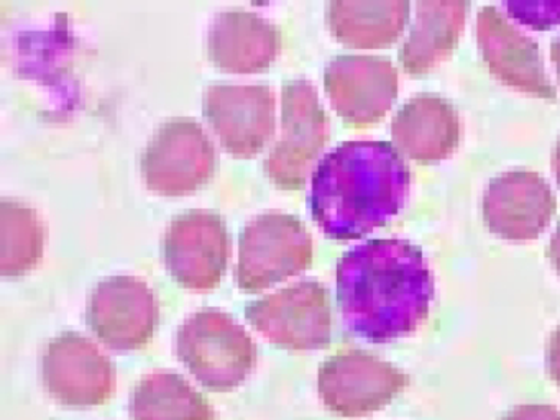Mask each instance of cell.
I'll return each mask as SVG.
<instances>
[{
    "label": "cell",
    "mask_w": 560,
    "mask_h": 420,
    "mask_svg": "<svg viewBox=\"0 0 560 420\" xmlns=\"http://www.w3.org/2000/svg\"><path fill=\"white\" fill-rule=\"evenodd\" d=\"M336 281L347 328L373 343L418 330L434 299L428 259L408 240H369L349 249L337 262Z\"/></svg>",
    "instance_id": "obj_1"
},
{
    "label": "cell",
    "mask_w": 560,
    "mask_h": 420,
    "mask_svg": "<svg viewBox=\"0 0 560 420\" xmlns=\"http://www.w3.org/2000/svg\"><path fill=\"white\" fill-rule=\"evenodd\" d=\"M411 170L388 141H343L317 163L311 179L314 222L334 240H357L398 215Z\"/></svg>",
    "instance_id": "obj_2"
},
{
    "label": "cell",
    "mask_w": 560,
    "mask_h": 420,
    "mask_svg": "<svg viewBox=\"0 0 560 420\" xmlns=\"http://www.w3.org/2000/svg\"><path fill=\"white\" fill-rule=\"evenodd\" d=\"M176 354L212 393L241 386L257 363V347L247 330L231 314L214 307L201 308L179 325Z\"/></svg>",
    "instance_id": "obj_3"
},
{
    "label": "cell",
    "mask_w": 560,
    "mask_h": 420,
    "mask_svg": "<svg viewBox=\"0 0 560 420\" xmlns=\"http://www.w3.org/2000/svg\"><path fill=\"white\" fill-rule=\"evenodd\" d=\"M313 256V236L303 220L275 210L261 213L244 226L238 238V289L255 294L287 281L306 271Z\"/></svg>",
    "instance_id": "obj_4"
},
{
    "label": "cell",
    "mask_w": 560,
    "mask_h": 420,
    "mask_svg": "<svg viewBox=\"0 0 560 420\" xmlns=\"http://www.w3.org/2000/svg\"><path fill=\"white\" fill-rule=\"evenodd\" d=\"M329 140V120L316 88L307 79H288L281 88V133L264 161L277 189L306 186L314 163Z\"/></svg>",
    "instance_id": "obj_5"
},
{
    "label": "cell",
    "mask_w": 560,
    "mask_h": 420,
    "mask_svg": "<svg viewBox=\"0 0 560 420\" xmlns=\"http://www.w3.org/2000/svg\"><path fill=\"white\" fill-rule=\"evenodd\" d=\"M218 167L214 143L195 118L163 121L140 156L147 189L160 196H186L209 183Z\"/></svg>",
    "instance_id": "obj_6"
},
{
    "label": "cell",
    "mask_w": 560,
    "mask_h": 420,
    "mask_svg": "<svg viewBox=\"0 0 560 420\" xmlns=\"http://www.w3.org/2000/svg\"><path fill=\"white\" fill-rule=\"evenodd\" d=\"M245 318L258 334L287 350H323L332 335L329 294L317 281L294 282L250 302Z\"/></svg>",
    "instance_id": "obj_7"
},
{
    "label": "cell",
    "mask_w": 560,
    "mask_h": 420,
    "mask_svg": "<svg viewBox=\"0 0 560 420\" xmlns=\"http://www.w3.org/2000/svg\"><path fill=\"white\" fill-rule=\"evenodd\" d=\"M408 384L405 371L363 350L332 354L317 373V390L324 406L336 416L349 419L382 410Z\"/></svg>",
    "instance_id": "obj_8"
},
{
    "label": "cell",
    "mask_w": 560,
    "mask_h": 420,
    "mask_svg": "<svg viewBox=\"0 0 560 420\" xmlns=\"http://www.w3.org/2000/svg\"><path fill=\"white\" fill-rule=\"evenodd\" d=\"M162 252L166 269L182 288L212 291L225 275L231 256L224 219L205 209L179 213L163 233Z\"/></svg>",
    "instance_id": "obj_9"
},
{
    "label": "cell",
    "mask_w": 560,
    "mask_h": 420,
    "mask_svg": "<svg viewBox=\"0 0 560 420\" xmlns=\"http://www.w3.org/2000/svg\"><path fill=\"white\" fill-rule=\"evenodd\" d=\"M42 381L61 406L88 407L109 402L116 393V368L96 343L78 331H63L42 354Z\"/></svg>",
    "instance_id": "obj_10"
},
{
    "label": "cell",
    "mask_w": 560,
    "mask_h": 420,
    "mask_svg": "<svg viewBox=\"0 0 560 420\" xmlns=\"http://www.w3.org/2000/svg\"><path fill=\"white\" fill-rule=\"evenodd\" d=\"M324 88L343 124L365 128L392 110L398 97V69L383 56L339 55L324 69Z\"/></svg>",
    "instance_id": "obj_11"
},
{
    "label": "cell",
    "mask_w": 560,
    "mask_h": 420,
    "mask_svg": "<svg viewBox=\"0 0 560 420\" xmlns=\"http://www.w3.org/2000/svg\"><path fill=\"white\" fill-rule=\"evenodd\" d=\"M159 305L152 289L136 276L103 279L90 294L86 324L110 350H142L152 341Z\"/></svg>",
    "instance_id": "obj_12"
},
{
    "label": "cell",
    "mask_w": 560,
    "mask_h": 420,
    "mask_svg": "<svg viewBox=\"0 0 560 420\" xmlns=\"http://www.w3.org/2000/svg\"><path fill=\"white\" fill-rule=\"evenodd\" d=\"M275 92L267 84H212L202 112L222 148L235 158H254L275 133Z\"/></svg>",
    "instance_id": "obj_13"
},
{
    "label": "cell",
    "mask_w": 560,
    "mask_h": 420,
    "mask_svg": "<svg viewBox=\"0 0 560 420\" xmlns=\"http://www.w3.org/2000/svg\"><path fill=\"white\" fill-rule=\"evenodd\" d=\"M475 35L485 65L501 84L530 97L546 101L557 97V89L544 68L539 45L511 25L498 7L480 9Z\"/></svg>",
    "instance_id": "obj_14"
},
{
    "label": "cell",
    "mask_w": 560,
    "mask_h": 420,
    "mask_svg": "<svg viewBox=\"0 0 560 420\" xmlns=\"http://www.w3.org/2000/svg\"><path fill=\"white\" fill-rule=\"evenodd\" d=\"M483 222L493 235L510 242L539 238L557 210L547 180L534 171H506L493 177L483 194Z\"/></svg>",
    "instance_id": "obj_15"
},
{
    "label": "cell",
    "mask_w": 560,
    "mask_h": 420,
    "mask_svg": "<svg viewBox=\"0 0 560 420\" xmlns=\"http://www.w3.org/2000/svg\"><path fill=\"white\" fill-rule=\"evenodd\" d=\"M283 45L280 28L254 10L235 9L218 12L209 25L208 56L212 65L232 74H257L267 71Z\"/></svg>",
    "instance_id": "obj_16"
},
{
    "label": "cell",
    "mask_w": 560,
    "mask_h": 420,
    "mask_svg": "<svg viewBox=\"0 0 560 420\" xmlns=\"http://www.w3.org/2000/svg\"><path fill=\"white\" fill-rule=\"evenodd\" d=\"M460 115L451 101L435 94L409 98L393 117V144L416 163L447 160L460 144Z\"/></svg>",
    "instance_id": "obj_17"
},
{
    "label": "cell",
    "mask_w": 560,
    "mask_h": 420,
    "mask_svg": "<svg viewBox=\"0 0 560 420\" xmlns=\"http://www.w3.org/2000/svg\"><path fill=\"white\" fill-rule=\"evenodd\" d=\"M468 9L470 3L454 0L416 2L415 25L399 51L406 74H428L451 58L464 32Z\"/></svg>",
    "instance_id": "obj_18"
},
{
    "label": "cell",
    "mask_w": 560,
    "mask_h": 420,
    "mask_svg": "<svg viewBox=\"0 0 560 420\" xmlns=\"http://www.w3.org/2000/svg\"><path fill=\"white\" fill-rule=\"evenodd\" d=\"M411 3L406 0H332L326 20L337 42L355 49L389 48L405 32Z\"/></svg>",
    "instance_id": "obj_19"
},
{
    "label": "cell",
    "mask_w": 560,
    "mask_h": 420,
    "mask_svg": "<svg viewBox=\"0 0 560 420\" xmlns=\"http://www.w3.org/2000/svg\"><path fill=\"white\" fill-rule=\"evenodd\" d=\"M133 420H215L209 400L182 374L155 371L133 389L130 400Z\"/></svg>",
    "instance_id": "obj_20"
},
{
    "label": "cell",
    "mask_w": 560,
    "mask_h": 420,
    "mask_svg": "<svg viewBox=\"0 0 560 420\" xmlns=\"http://www.w3.org/2000/svg\"><path fill=\"white\" fill-rule=\"evenodd\" d=\"M44 220L37 209L19 200H0V272L19 278L37 268L44 258Z\"/></svg>",
    "instance_id": "obj_21"
},
{
    "label": "cell",
    "mask_w": 560,
    "mask_h": 420,
    "mask_svg": "<svg viewBox=\"0 0 560 420\" xmlns=\"http://www.w3.org/2000/svg\"><path fill=\"white\" fill-rule=\"evenodd\" d=\"M508 16L533 30H549L560 25V2H504Z\"/></svg>",
    "instance_id": "obj_22"
},
{
    "label": "cell",
    "mask_w": 560,
    "mask_h": 420,
    "mask_svg": "<svg viewBox=\"0 0 560 420\" xmlns=\"http://www.w3.org/2000/svg\"><path fill=\"white\" fill-rule=\"evenodd\" d=\"M501 420H560V410L546 404H524L511 409Z\"/></svg>",
    "instance_id": "obj_23"
},
{
    "label": "cell",
    "mask_w": 560,
    "mask_h": 420,
    "mask_svg": "<svg viewBox=\"0 0 560 420\" xmlns=\"http://www.w3.org/2000/svg\"><path fill=\"white\" fill-rule=\"evenodd\" d=\"M546 361L550 377L560 387V325L550 335L549 343H547Z\"/></svg>",
    "instance_id": "obj_24"
},
{
    "label": "cell",
    "mask_w": 560,
    "mask_h": 420,
    "mask_svg": "<svg viewBox=\"0 0 560 420\" xmlns=\"http://www.w3.org/2000/svg\"><path fill=\"white\" fill-rule=\"evenodd\" d=\"M547 258H549L550 265L556 269L557 275L560 276V220L557 223L556 232L550 236L549 246H547Z\"/></svg>",
    "instance_id": "obj_25"
},
{
    "label": "cell",
    "mask_w": 560,
    "mask_h": 420,
    "mask_svg": "<svg viewBox=\"0 0 560 420\" xmlns=\"http://www.w3.org/2000/svg\"><path fill=\"white\" fill-rule=\"evenodd\" d=\"M550 61L556 66L557 78L560 81V36H557L550 43Z\"/></svg>",
    "instance_id": "obj_26"
},
{
    "label": "cell",
    "mask_w": 560,
    "mask_h": 420,
    "mask_svg": "<svg viewBox=\"0 0 560 420\" xmlns=\"http://www.w3.org/2000/svg\"><path fill=\"white\" fill-rule=\"evenodd\" d=\"M550 164H552V173L553 176H556L557 184H559L560 187V137L559 140H557L556 147H553Z\"/></svg>",
    "instance_id": "obj_27"
}]
</instances>
